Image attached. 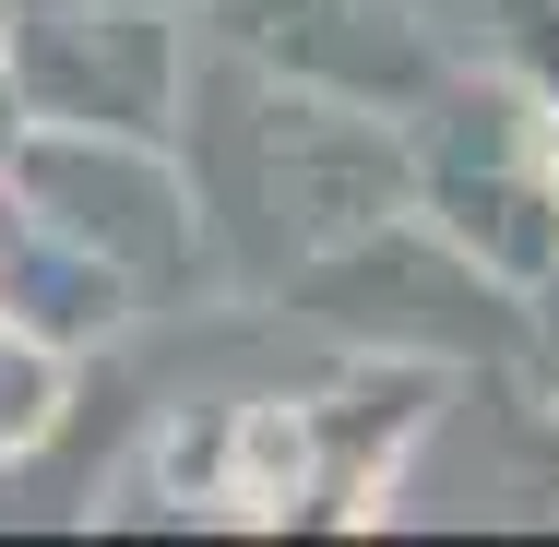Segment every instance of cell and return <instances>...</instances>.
Returning a JSON list of instances; mask_svg holds the SVG:
<instances>
[{"label":"cell","mask_w":559,"mask_h":547,"mask_svg":"<svg viewBox=\"0 0 559 547\" xmlns=\"http://www.w3.org/2000/svg\"><path fill=\"white\" fill-rule=\"evenodd\" d=\"M12 143H24V84L0 72V167H12Z\"/></svg>","instance_id":"obj_8"},{"label":"cell","mask_w":559,"mask_h":547,"mask_svg":"<svg viewBox=\"0 0 559 547\" xmlns=\"http://www.w3.org/2000/svg\"><path fill=\"white\" fill-rule=\"evenodd\" d=\"M512 36L536 60V96H548V143H559V0H512Z\"/></svg>","instance_id":"obj_7"},{"label":"cell","mask_w":559,"mask_h":547,"mask_svg":"<svg viewBox=\"0 0 559 547\" xmlns=\"http://www.w3.org/2000/svg\"><path fill=\"white\" fill-rule=\"evenodd\" d=\"M226 48L286 72V84H322L345 108H429L441 84V36L405 12V0H226L215 12Z\"/></svg>","instance_id":"obj_5"},{"label":"cell","mask_w":559,"mask_h":547,"mask_svg":"<svg viewBox=\"0 0 559 547\" xmlns=\"http://www.w3.org/2000/svg\"><path fill=\"white\" fill-rule=\"evenodd\" d=\"M191 131H203V215L250 286H274V274L298 286L310 262L381 238L417 203V167L381 119L322 96V84H286L262 60H226Z\"/></svg>","instance_id":"obj_1"},{"label":"cell","mask_w":559,"mask_h":547,"mask_svg":"<svg viewBox=\"0 0 559 547\" xmlns=\"http://www.w3.org/2000/svg\"><path fill=\"white\" fill-rule=\"evenodd\" d=\"M12 179L36 226H60L84 262H108L119 286H179L191 250H203V203L191 179L167 167V143L143 131H48V143H12Z\"/></svg>","instance_id":"obj_3"},{"label":"cell","mask_w":559,"mask_h":547,"mask_svg":"<svg viewBox=\"0 0 559 547\" xmlns=\"http://www.w3.org/2000/svg\"><path fill=\"white\" fill-rule=\"evenodd\" d=\"M405 167H417L429 226L464 262H488L512 286H548V262H559V143H548L536 96L441 72L429 84V131L405 143Z\"/></svg>","instance_id":"obj_2"},{"label":"cell","mask_w":559,"mask_h":547,"mask_svg":"<svg viewBox=\"0 0 559 547\" xmlns=\"http://www.w3.org/2000/svg\"><path fill=\"white\" fill-rule=\"evenodd\" d=\"M12 84L60 131H143V143H167L191 72H179V24L155 0H96V12H24Z\"/></svg>","instance_id":"obj_4"},{"label":"cell","mask_w":559,"mask_h":547,"mask_svg":"<svg viewBox=\"0 0 559 547\" xmlns=\"http://www.w3.org/2000/svg\"><path fill=\"white\" fill-rule=\"evenodd\" d=\"M60 429V345L36 322H0V452Z\"/></svg>","instance_id":"obj_6"}]
</instances>
